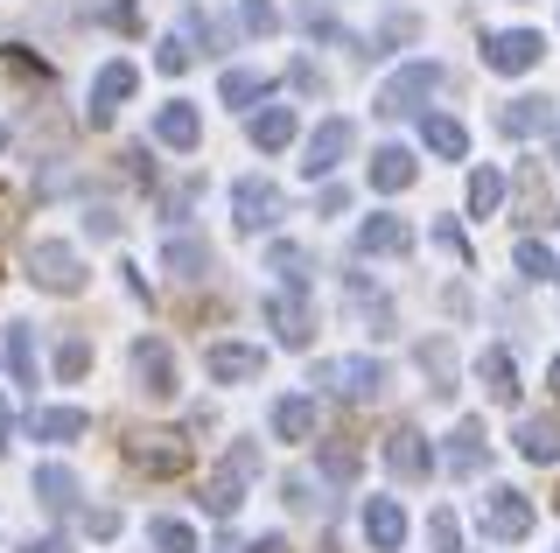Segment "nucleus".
<instances>
[{"mask_svg":"<svg viewBox=\"0 0 560 553\" xmlns=\"http://www.w3.org/2000/svg\"><path fill=\"white\" fill-rule=\"evenodd\" d=\"M253 476H259V442H232V448H224V462H218V476L203 483L210 518H232L245 505V483H253Z\"/></svg>","mask_w":560,"mask_h":553,"instance_id":"f257e3e1","label":"nucleus"},{"mask_svg":"<svg viewBox=\"0 0 560 553\" xmlns=\"http://www.w3.org/2000/svg\"><path fill=\"white\" fill-rule=\"evenodd\" d=\"M28 281L43 287V295H78L84 287V259L63 246V238H35L28 246Z\"/></svg>","mask_w":560,"mask_h":553,"instance_id":"f03ea898","label":"nucleus"},{"mask_svg":"<svg viewBox=\"0 0 560 553\" xmlns=\"http://www.w3.org/2000/svg\"><path fill=\"white\" fill-rule=\"evenodd\" d=\"M308 386H329L337 400H378V392H385V365H378V357H323Z\"/></svg>","mask_w":560,"mask_h":553,"instance_id":"7ed1b4c3","label":"nucleus"},{"mask_svg":"<svg viewBox=\"0 0 560 553\" xmlns=\"http://www.w3.org/2000/svg\"><path fill=\"white\" fill-rule=\"evenodd\" d=\"M434 92H442V63L420 57V63H407V71H399V78L378 92V113H385V119H399V113H413L420 98H434Z\"/></svg>","mask_w":560,"mask_h":553,"instance_id":"20e7f679","label":"nucleus"},{"mask_svg":"<svg viewBox=\"0 0 560 553\" xmlns=\"http://www.w3.org/2000/svg\"><path fill=\"white\" fill-rule=\"evenodd\" d=\"M232 217H238V232H273L280 224V189L267 176H245L232 189Z\"/></svg>","mask_w":560,"mask_h":553,"instance_id":"39448f33","label":"nucleus"},{"mask_svg":"<svg viewBox=\"0 0 560 553\" xmlns=\"http://www.w3.org/2000/svg\"><path fill=\"white\" fill-rule=\"evenodd\" d=\"M539 57H547V43H539L533 28H504V36H490V43H483V63H490V71H504V78L533 71Z\"/></svg>","mask_w":560,"mask_h":553,"instance_id":"423d86ee","label":"nucleus"},{"mask_svg":"<svg viewBox=\"0 0 560 553\" xmlns=\"http://www.w3.org/2000/svg\"><path fill=\"white\" fill-rule=\"evenodd\" d=\"M483 532L490 540H525V532H533V497L525 491H490V505H483Z\"/></svg>","mask_w":560,"mask_h":553,"instance_id":"0eeeda50","label":"nucleus"},{"mask_svg":"<svg viewBox=\"0 0 560 553\" xmlns=\"http://www.w3.org/2000/svg\"><path fill=\"white\" fill-rule=\"evenodd\" d=\"M350 141H358V127H350V119H323V127L308 133V162H302V176L315 183V176H329V168L343 162L350 154Z\"/></svg>","mask_w":560,"mask_h":553,"instance_id":"6e6552de","label":"nucleus"},{"mask_svg":"<svg viewBox=\"0 0 560 553\" xmlns=\"http://www.w3.org/2000/svg\"><path fill=\"white\" fill-rule=\"evenodd\" d=\"M385 470L393 476H407V483H420L434 470V448H428V435H420V427H393V435H385Z\"/></svg>","mask_w":560,"mask_h":553,"instance_id":"1a4fd4ad","label":"nucleus"},{"mask_svg":"<svg viewBox=\"0 0 560 553\" xmlns=\"http://www.w3.org/2000/svg\"><path fill=\"white\" fill-rule=\"evenodd\" d=\"M133 378H140V392H154V400H168V392H175V357H168L162 337H140L133 343Z\"/></svg>","mask_w":560,"mask_h":553,"instance_id":"9d476101","label":"nucleus"},{"mask_svg":"<svg viewBox=\"0 0 560 553\" xmlns=\"http://www.w3.org/2000/svg\"><path fill=\"white\" fill-rule=\"evenodd\" d=\"M259 316L273 322V337L288 343V351H302V343L315 337V316L302 308V295H267V302H259Z\"/></svg>","mask_w":560,"mask_h":553,"instance_id":"9b49d317","label":"nucleus"},{"mask_svg":"<svg viewBox=\"0 0 560 553\" xmlns=\"http://www.w3.org/2000/svg\"><path fill=\"white\" fill-rule=\"evenodd\" d=\"M133 462L148 476H183L189 470V442L183 435H133Z\"/></svg>","mask_w":560,"mask_h":553,"instance_id":"f8f14e48","label":"nucleus"},{"mask_svg":"<svg viewBox=\"0 0 560 553\" xmlns=\"http://www.w3.org/2000/svg\"><path fill=\"white\" fill-rule=\"evenodd\" d=\"M553 127V98H504L498 106V133L504 141H533V133Z\"/></svg>","mask_w":560,"mask_h":553,"instance_id":"ddd939ff","label":"nucleus"},{"mask_svg":"<svg viewBox=\"0 0 560 553\" xmlns=\"http://www.w3.org/2000/svg\"><path fill=\"white\" fill-rule=\"evenodd\" d=\"M259 365H267V357H259L253 343H210L203 351V372L218 378V386H245V378H259Z\"/></svg>","mask_w":560,"mask_h":553,"instance_id":"4468645a","label":"nucleus"},{"mask_svg":"<svg viewBox=\"0 0 560 553\" xmlns=\"http://www.w3.org/2000/svg\"><path fill=\"white\" fill-rule=\"evenodd\" d=\"M154 141L175 148V154H189V148L203 141V119H197V106H189V98H168V106L154 113Z\"/></svg>","mask_w":560,"mask_h":553,"instance_id":"2eb2a0df","label":"nucleus"},{"mask_svg":"<svg viewBox=\"0 0 560 553\" xmlns=\"http://www.w3.org/2000/svg\"><path fill=\"white\" fill-rule=\"evenodd\" d=\"M28 435L35 442H84V435H92V413H84V407H35Z\"/></svg>","mask_w":560,"mask_h":553,"instance_id":"dca6fc26","label":"nucleus"},{"mask_svg":"<svg viewBox=\"0 0 560 553\" xmlns=\"http://www.w3.org/2000/svg\"><path fill=\"white\" fill-rule=\"evenodd\" d=\"M133 84H140V71H133V63H105V71H98V84H92V106H84V113H92V127H105V119H113V106L133 92Z\"/></svg>","mask_w":560,"mask_h":553,"instance_id":"f3484780","label":"nucleus"},{"mask_svg":"<svg viewBox=\"0 0 560 553\" xmlns=\"http://www.w3.org/2000/svg\"><path fill=\"white\" fill-rule=\"evenodd\" d=\"M364 540H372L378 553H399V540H407V511H399L393 497H372V505H364Z\"/></svg>","mask_w":560,"mask_h":553,"instance_id":"a211bd4d","label":"nucleus"},{"mask_svg":"<svg viewBox=\"0 0 560 553\" xmlns=\"http://www.w3.org/2000/svg\"><path fill=\"white\" fill-rule=\"evenodd\" d=\"M358 252H413V224L407 217H364L358 224Z\"/></svg>","mask_w":560,"mask_h":553,"instance_id":"6ab92c4d","label":"nucleus"},{"mask_svg":"<svg viewBox=\"0 0 560 553\" xmlns=\"http://www.w3.org/2000/svg\"><path fill=\"white\" fill-rule=\"evenodd\" d=\"M518 456L525 462H560V421L553 413H525L518 421Z\"/></svg>","mask_w":560,"mask_h":553,"instance_id":"aec40b11","label":"nucleus"},{"mask_svg":"<svg viewBox=\"0 0 560 553\" xmlns=\"http://www.w3.org/2000/svg\"><path fill=\"white\" fill-rule=\"evenodd\" d=\"M448 442H455V448H448V470H455V476H477L483 462H490V435H483V421H463Z\"/></svg>","mask_w":560,"mask_h":553,"instance_id":"412c9836","label":"nucleus"},{"mask_svg":"<svg viewBox=\"0 0 560 553\" xmlns=\"http://www.w3.org/2000/svg\"><path fill=\"white\" fill-rule=\"evenodd\" d=\"M273 435L280 442H315V400H302V392L273 400Z\"/></svg>","mask_w":560,"mask_h":553,"instance_id":"4be33fe9","label":"nucleus"},{"mask_svg":"<svg viewBox=\"0 0 560 553\" xmlns=\"http://www.w3.org/2000/svg\"><path fill=\"white\" fill-rule=\"evenodd\" d=\"M35 505H43V511H70V505H78V476H70L63 462H43V470H35Z\"/></svg>","mask_w":560,"mask_h":553,"instance_id":"5701e85b","label":"nucleus"},{"mask_svg":"<svg viewBox=\"0 0 560 553\" xmlns=\"http://www.w3.org/2000/svg\"><path fill=\"white\" fill-rule=\"evenodd\" d=\"M477 378H483V392H490L498 407L518 400V372H512V357H504V351H483V357H477Z\"/></svg>","mask_w":560,"mask_h":553,"instance_id":"b1692460","label":"nucleus"},{"mask_svg":"<svg viewBox=\"0 0 560 553\" xmlns=\"http://www.w3.org/2000/svg\"><path fill=\"white\" fill-rule=\"evenodd\" d=\"M407 183H413V154H407V148H378V154H372V189L399 197Z\"/></svg>","mask_w":560,"mask_h":553,"instance_id":"393cba45","label":"nucleus"},{"mask_svg":"<svg viewBox=\"0 0 560 553\" xmlns=\"http://www.w3.org/2000/svg\"><path fill=\"white\" fill-rule=\"evenodd\" d=\"M0 357H8L14 386H35V337H28V322H8V337H0Z\"/></svg>","mask_w":560,"mask_h":553,"instance_id":"a878e982","label":"nucleus"},{"mask_svg":"<svg viewBox=\"0 0 560 553\" xmlns=\"http://www.w3.org/2000/svg\"><path fill=\"white\" fill-rule=\"evenodd\" d=\"M162 267L183 273V281H203V273H210V246H203V238H168V246H162Z\"/></svg>","mask_w":560,"mask_h":553,"instance_id":"bb28decb","label":"nucleus"},{"mask_svg":"<svg viewBox=\"0 0 560 553\" xmlns=\"http://www.w3.org/2000/svg\"><path fill=\"white\" fill-rule=\"evenodd\" d=\"M288 141H294V113H288V106H267V113L253 119V148H259V154H280Z\"/></svg>","mask_w":560,"mask_h":553,"instance_id":"cd10ccee","label":"nucleus"},{"mask_svg":"<svg viewBox=\"0 0 560 553\" xmlns=\"http://www.w3.org/2000/svg\"><path fill=\"white\" fill-rule=\"evenodd\" d=\"M420 372L434 378V392H442V400L455 392V351H448V337H428V343H420Z\"/></svg>","mask_w":560,"mask_h":553,"instance_id":"c85d7f7f","label":"nucleus"},{"mask_svg":"<svg viewBox=\"0 0 560 553\" xmlns=\"http://www.w3.org/2000/svg\"><path fill=\"white\" fill-rule=\"evenodd\" d=\"M420 141L442 154V162H463V154H469V133L455 127V119H420Z\"/></svg>","mask_w":560,"mask_h":553,"instance_id":"c756f323","label":"nucleus"},{"mask_svg":"<svg viewBox=\"0 0 560 553\" xmlns=\"http://www.w3.org/2000/svg\"><path fill=\"white\" fill-rule=\"evenodd\" d=\"M267 267H273L288 287H308V267H315V252H308V246H288V238H280V246L267 252Z\"/></svg>","mask_w":560,"mask_h":553,"instance_id":"7c9ffc66","label":"nucleus"},{"mask_svg":"<svg viewBox=\"0 0 560 553\" xmlns=\"http://www.w3.org/2000/svg\"><path fill=\"white\" fill-rule=\"evenodd\" d=\"M218 98H224V106H253V98H267V78H259V71H224Z\"/></svg>","mask_w":560,"mask_h":553,"instance_id":"2f4dec72","label":"nucleus"},{"mask_svg":"<svg viewBox=\"0 0 560 553\" xmlns=\"http://www.w3.org/2000/svg\"><path fill=\"white\" fill-rule=\"evenodd\" d=\"M498 203H504V176H498V168H477V176H469V211L490 217Z\"/></svg>","mask_w":560,"mask_h":553,"instance_id":"473e14b6","label":"nucleus"},{"mask_svg":"<svg viewBox=\"0 0 560 553\" xmlns=\"http://www.w3.org/2000/svg\"><path fill=\"white\" fill-rule=\"evenodd\" d=\"M148 540L162 546V553H197V532H189L183 518H154V526H148Z\"/></svg>","mask_w":560,"mask_h":553,"instance_id":"72a5a7b5","label":"nucleus"},{"mask_svg":"<svg viewBox=\"0 0 560 553\" xmlns=\"http://www.w3.org/2000/svg\"><path fill=\"white\" fill-rule=\"evenodd\" d=\"M350 308H358V316H372V322H378V330H372V337H385V330H393V308H385V295H378V287H364V281H350Z\"/></svg>","mask_w":560,"mask_h":553,"instance_id":"f704fd0d","label":"nucleus"},{"mask_svg":"<svg viewBox=\"0 0 560 553\" xmlns=\"http://www.w3.org/2000/svg\"><path fill=\"white\" fill-rule=\"evenodd\" d=\"M84 372H92V343H84V337H63V351H57V378H63V386H78Z\"/></svg>","mask_w":560,"mask_h":553,"instance_id":"c9c22d12","label":"nucleus"},{"mask_svg":"<svg viewBox=\"0 0 560 553\" xmlns=\"http://www.w3.org/2000/svg\"><path fill=\"white\" fill-rule=\"evenodd\" d=\"M364 470V456H358V448H350V442H323V476H337V483H350V476H358Z\"/></svg>","mask_w":560,"mask_h":553,"instance_id":"e433bc0d","label":"nucleus"},{"mask_svg":"<svg viewBox=\"0 0 560 553\" xmlns=\"http://www.w3.org/2000/svg\"><path fill=\"white\" fill-rule=\"evenodd\" d=\"M518 273L525 281H553V252L539 246V238H518Z\"/></svg>","mask_w":560,"mask_h":553,"instance_id":"4c0bfd02","label":"nucleus"},{"mask_svg":"<svg viewBox=\"0 0 560 553\" xmlns=\"http://www.w3.org/2000/svg\"><path fill=\"white\" fill-rule=\"evenodd\" d=\"M154 71L183 78V71H189V36H162V49H154Z\"/></svg>","mask_w":560,"mask_h":553,"instance_id":"58836bf2","label":"nucleus"},{"mask_svg":"<svg viewBox=\"0 0 560 553\" xmlns=\"http://www.w3.org/2000/svg\"><path fill=\"white\" fill-rule=\"evenodd\" d=\"M428 546H434V553H463V532H455V511H434V518H428Z\"/></svg>","mask_w":560,"mask_h":553,"instance_id":"ea45409f","label":"nucleus"},{"mask_svg":"<svg viewBox=\"0 0 560 553\" xmlns=\"http://www.w3.org/2000/svg\"><path fill=\"white\" fill-rule=\"evenodd\" d=\"M288 78H294V92H315V98H323V92H329V84H323V71H315V63H308V57H302V63H294V71H288Z\"/></svg>","mask_w":560,"mask_h":553,"instance_id":"a19ab883","label":"nucleus"},{"mask_svg":"<svg viewBox=\"0 0 560 553\" xmlns=\"http://www.w3.org/2000/svg\"><path fill=\"white\" fill-rule=\"evenodd\" d=\"M245 28H259V36H267V28H273V0H245Z\"/></svg>","mask_w":560,"mask_h":553,"instance_id":"79ce46f5","label":"nucleus"},{"mask_svg":"<svg viewBox=\"0 0 560 553\" xmlns=\"http://www.w3.org/2000/svg\"><path fill=\"white\" fill-rule=\"evenodd\" d=\"M434 238H442V246H448L455 259H469V238H463V232H455V224H434Z\"/></svg>","mask_w":560,"mask_h":553,"instance_id":"37998d69","label":"nucleus"},{"mask_svg":"<svg viewBox=\"0 0 560 553\" xmlns=\"http://www.w3.org/2000/svg\"><path fill=\"white\" fill-rule=\"evenodd\" d=\"M119 532V511H92V540H113Z\"/></svg>","mask_w":560,"mask_h":553,"instance_id":"c03bdc74","label":"nucleus"},{"mask_svg":"<svg viewBox=\"0 0 560 553\" xmlns=\"http://www.w3.org/2000/svg\"><path fill=\"white\" fill-rule=\"evenodd\" d=\"M245 553H288V540H280V532H267V540H253Z\"/></svg>","mask_w":560,"mask_h":553,"instance_id":"a18cd8bd","label":"nucleus"},{"mask_svg":"<svg viewBox=\"0 0 560 553\" xmlns=\"http://www.w3.org/2000/svg\"><path fill=\"white\" fill-rule=\"evenodd\" d=\"M22 553H70V546H63V540H28Z\"/></svg>","mask_w":560,"mask_h":553,"instance_id":"49530a36","label":"nucleus"},{"mask_svg":"<svg viewBox=\"0 0 560 553\" xmlns=\"http://www.w3.org/2000/svg\"><path fill=\"white\" fill-rule=\"evenodd\" d=\"M0 448H8V400H0Z\"/></svg>","mask_w":560,"mask_h":553,"instance_id":"de8ad7c7","label":"nucleus"},{"mask_svg":"<svg viewBox=\"0 0 560 553\" xmlns=\"http://www.w3.org/2000/svg\"><path fill=\"white\" fill-rule=\"evenodd\" d=\"M547 386H553V392H560V357H553V372H547Z\"/></svg>","mask_w":560,"mask_h":553,"instance_id":"09e8293b","label":"nucleus"},{"mask_svg":"<svg viewBox=\"0 0 560 553\" xmlns=\"http://www.w3.org/2000/svg\"><path fill=\"white\" fill-rule=\"evenodd\" d=\"M0 148H8V127H0Z\"/></svg>","mask_w":560,"mask_h":553,"instance_id":"8fccbe9b","label":"nucleus"},{"mask_svg":"<svg viewBox=\"0 0 560 553\" xmlns=\"http://www.w3.org/2000/svg\"><path fill=\"white\" fill-rule=\"evenodd\" d=\"M553 281H560V267H553Z\"/></svg>","mask_w":560,"mask_h":553,"instance_id":"3c124183","label":"nucleus"},{"mask_svg":"<svg viewBox=\"0 0 560 553\" xmlns=\"http://www.w3.org/2000/svg\"><path fill=\"white\" fill-rule=\"evenodd\" d=\"M553 162H560V148H553Z\"/></svg>","mask_w":560,"mask_h":553,"instance_id":"603ef678","label":"nucleus"}]
</instances>
